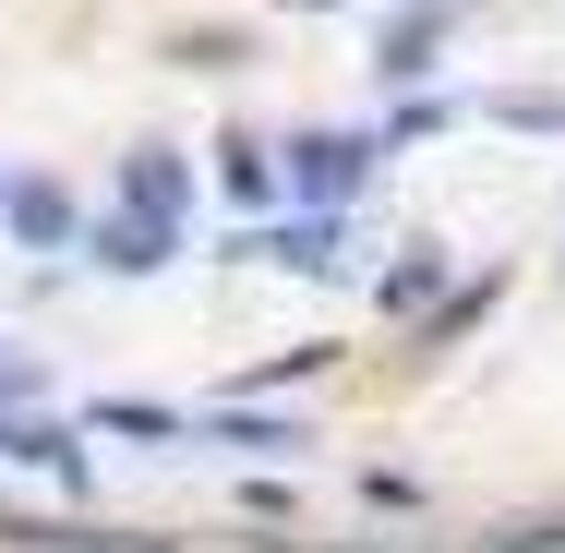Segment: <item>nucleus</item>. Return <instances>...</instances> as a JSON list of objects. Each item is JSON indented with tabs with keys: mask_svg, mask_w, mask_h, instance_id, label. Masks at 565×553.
<instances>
[{
	"mask_svg": "<svg viewBox=\"0 0 565 553\" xmlns=\"http://www.w3.org/2000/svg\"><path fill=\"white\" fill-rule=\"evenodd\" d=\"M277 157H289L277 181H289L313 217H338V205H361V193H373V169H385V132H289Z\"/></svg>",
	"mask_w": 565,
	"mask_h": 553,
	"instance_id": "f257e3e1",
	"label": "nucleus"
},
{
	"mask_svg": "<svg viewBox=\"0 0 565 553\" xmlns=\"http://www.w3.org/2000/svg\"><path fill=\"white\" fill-rule=\"evenodd\" d=\"M241 265H289V277H349V228L301 217V228H241Z\"/></svg>",
	"mask_w": 565,
	"mask_h": 553,
	"instance_id": "f03ea898",
	"label": "nucleus"
},
{
	"mask_svg": "<svg viewBox=\"0 0 565 553\" xmlns=\"http://www.w3.org/2000/svg\"><path fill=\"white\" fill-rule=\"evenodd\" d=\"M446 24H457V0H409V12L373 36V73H385V85H422V73H434V49H446Z\"/></svg>",
	"mask_w": 565,
	"mask_h": 553,
	"instance_id": "7ed1b4c3",
	"label": "nucleus"
},
{
	"mask_svg": "<svg viewBox=\"0 0 565 553\" xmlns=\"http://www.w3.org/2000/svg\"><path fill=\"white\" fill-rule=\"evenodd\" d=\"M181 205H193V169H181L169 145H132V157H120V217L181 228Z\"/></svg>",
	"mask_w": 565,
	"mask_h": 553,
	"instance_id": "20e7f679",
	"label": "nucleus"
},
{
	"mask_svg": "<svg viewBox=\"0 0 565 553\" xmlns=\"http://www.w3.org/2000/svg\"><path fill=\"white\" fill-rule=\"evenodd\" d=\"M217 181H228V205H241V217L289 193V181H277V145H265V132H228V145H217Z\"/></svg>",
	"mask_w": 565,
	"mask_h": 553,
	"instance_id": "39448f33",
	"label": "nucleus"
},
{
	"mask_svg": "<svg viewBox=\"0 0 565 553\" xmlns=\"http://www.w3.org/2000/svg\"><path fill=\"white\" fill-rule=\"evenodd\" d=\"M0 217H12V241L61 253V241H73V193H61V181H12V193H0Z\"/></svg>",
	"mask_w": 565,
	"mask_h": 553,
	"instance_id": "423d86ee",
	"label": "nucleus"
},
{
	"mask_svg": "<svg viewBox=\"0 0 565 553\" xmlns=\"http://www.w3.org/2000/svg\"><path fill=\"white\" fill-rule=\"evenodd\" d=\"M169 253H181V228H157V217H109L97 228V265H109V277H157Z\"/></svg>",
	"mask_w": 565,
	"mask_h": 553,
	"instance_id": "0eeeda50",
	"label": "nucleus"
},
{
	"mask_svg": "<svg viewBox=\"0 0 565 553\" xmlns=\"http://www.w3.org/2000/svg\"><path fill=\"white\" fill-rule=\"evenodd\" d=\"M446 289V241H409V265H385V313H422Z\"/></svg>",
	"mask_w": 565,
	"mask_h": 553,
	"instance_id": "6e6552de",
	"label": "nucleus"
},
{
	"mask_svg": "<svg viewBox=\"0 0 565 553\" xmlns=\"http://www.w3.org/2000/svg\"><path fill=\"white\" fill-rule=\"evenodd\" d=\"M97 434H145V445H181L193 422H181V410H157V397H97Z\"/></svg>",
	"mask_w": 565,
	"mask_h": 553,
	"instance_id": "1a4fd4ad",
	"label": "nucleus"
},
{
	"mask_svg": "<svg viewBox=\"0 0 565 553\" xmlns=\"http://www.w3.org/2000/svg\"><path fill=\"white\" fill-rule=\"evenodd\" d=\"M289 12H338V0H289Z\"/></svg>",
	"mask_w": 565,
	"mask_h": 553,
	"instance_id": "9d476101",
	"label": "nucleus"
}]
</instances>
